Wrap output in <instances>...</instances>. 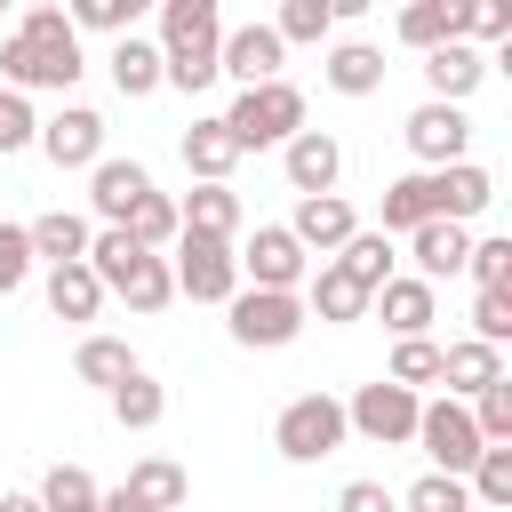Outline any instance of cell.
Returning <instances> with one entry per match:
<instances>
[{"mask_svg":"<svg viewBox=\"0 0 512 512\" xmlns=\"http://www.w3.org/2000/svg\"><path fill=\"white\" fill-rule=\"evenodd\" d=\"M80 72H88V56H80V32L64 8H24V24L0 40V88H16V96H32V88L64 96Z\"/></svg>","mask_w":512,"mask_h":512,"instance_id":"cell-1","label":"cell"},{"mask_svg":"<svg viewBox=\"0 0 512 512\" xmlns=\"http://www.w3.org/2000/svg\"><path fill=\"white\" fill-rule=\"evenodd\" d=\"M216 40H224V0H160V88H216Z\"/></svg>","mask_w":512,"mask_h":512,"instance_id":"cell-2","label":"cell"},{"mask_svg":"<svg viewBox=\"0 0 512 512\" xmlns=\"http://www.w3.org/2000/svg\"><path fill=\"white\" fill-rule=\"evenodd\" d=\"M88 272H96V280H104V296H120L136 320H152V312H168V304H176V272H168V256H160V248H136L120 224L88 232Z\"/></svg>","mask_w":512,"mask_h":512,"instance_id":"cell-3","label":"cell"},{"mask_svg":"<svg viewBox=\"0 0 512 512\" xmlns=\"http://www.w3.org/2000/svg\"><path fill=\"white\" fill-rule=\"evenodd\" d=\"M224 312H232L224 328H232V344H240V352H280V344H296V336H304V320H312L296 288H232V304H224Z\"/></svg>","mask_w":512,"mask_h":512,"instance_id":"cell-4","label":"cell"},{"mask_svg":"<svg viewBox=\"0 0 512 512\" xmlns=\"http://www.w3.org/2000/svg\"><path fill=\"white\" fill-rule=\"evenodd\" d=\"M352 440V424H344V400L336 392H296L280 416H272V448L288 456V464H320V456H336Z\"/></svg>","mask_w":512,"mask_h":512,"instance_id":"cell-5","label":"cell"},{"mask_svg":"<svg viewBox=\"0 0 512 512\" xmlns=\"http://www.w3.org/2000/svg\"><path fill=\"white\" fill-rule=\"evenodd\" d=\"M224 128H232V144H240V152L288 144V136L304 128V88H288V80H256V88H240V96H232Z\"/></svg>","mask_w":512,"mask_h":512,"instance_id":"cell-6","label":"cell"},{"mask_svg":"<svg viewBox=\"0 0 512 512\" xmlns=\"http://www.w3.org/2000/svg\"><path fill=\"white\" fill-rule=\"evenodd\" d=\"M168 272H176V296H192V304H232V288H240V256L216 232H176Z\"/></svg>","mask_w":512,"mask_h":512,"instance_id":"cell-7","label":"cell"},{"mask_svg":"<svg viewBox=\"0 0 512 512\" xmlns=\"http://www.w3.org/2000/svg\"><path fill=\"white\" fill-rule=\"evenodd\" d=\"M416 392L408 384H392V376H376V384H360L352 400H344V424L368 440V448H408L416 440Z\"/></svg>","mask_w":512,"mask_h":512,"instance_id":"cell-8","label":"cell"},{"mask_svg":"<svg viewBox=\"0 0 512 512\" xmlns=\"http://www.w3.org/2000/svg\"><path fill=\"white\" fill-rule=\"evenodd\" d=\"M416 448L432 456V472H456V480H464L488 440H480V424H472L464 400H424V408H416Z\"/></svg>","mask_w":512,"mask_h":512,"instance_id":"cell-9","label":"cell"},{"mask_svg":"<svg viewBox=\"0 0 512 512\" xmlns=\"http://www.w3.org/2000/svg\"><path fill=\"white\" fill-rule=\"evenodd\" d=\"M232 256H240V288H304V272H312V256L296 248L288 224H256L248 240H232Z\"/></svg>","mask_w":512,"mask_h":512,"instance_id":"cell-10","label":"cell"},{"mask_svg":"<svg viewBox=\"0 0 512 512\" xmlns=\"http://www.w3.org/2000/svg\"><path fill=\"white\" fill-rule=\"evenodd\" d=\"M400 136H408L416 168H448V160H464V152H472V120H464V104H432V96L400 120Z\"/></svg>","mask_w":512,"mask_h":512,"instance_id":"cell-11","label":"cell"},{"mask_svg":"<svg viewBox=\"0 0 512 512\" xmlns=\"http://www.w3.org/2000/svg\"><path fill=\"white\" fill-rule=\"evenodd\" d=\"M56 168H96L104 160V112H88V104H64L56 120H40V136H32Z\"/></svg>","mask_w":512,"mask_h":512,"instance_id":"cell-12","label":"cell"},{"mask_svg":"<svg viewBox=\"0 0 512 512\" xmlns=\"http://www.w3.org/2000/svg\"><path fill=\"white\" fill-rule=\"evenodd\" d=\"M280 168H288V192H296V200H304V192H336L344 144H336L328 128H296V136L280 144Z\"/></svg>","mask_w":512,"mask_h":512,"instance_id":"cell-13","label":"cell"},{"mask_svg":"<svg viewBox=\"0 0 512 512\" xmlns=\"http://www.w3.org/2000/svg\"><path fill=\"white\" fill-rule=\"evenodd\" d=\"M288 232H296V248H304V256H312V248H320V256H336V248L360 232V216H352V200H344V192H304V200H296V216H288Z\"/></svg>","mask_w":512,"mask_h":512,"instance_id":"cell-14","label":"cell"},{"mask_svg":"<svg viewBox=\"0 0 512 512\" xmlns=\"http://www.w3.org/2000/svg\"><path fill=\"white\" fill-rule=\"evenodd\" d=\"M280 32L272 24H240V32H224L216 40V72H232L240 88H256V80H280Z\"/></svg>","mask_w":512,"mask_h":512,"instance_id":"cell-15","label":"cell"},{"mask_svg":"<svg viewBox=\"0 0 512 512\" xmlns=\"http://www.w3.org/2000/svg\"><path fill=\"white\" fill-rule=\"evenodd\" d=\"M480 80H488V48H472V40L424 48V88H432V104H464Z\"/></svg>","mask_w":512,"mask_h":512,"instance_id":"cell-16","label":"cell"},{"mask_svg":"<svg viewBox=\"0 0 512 512\" xmlns=\"http://www.w3.org/2000/svg\"><path fill=\"white\" fill-rule=\"evenodd\" d=\"M488 200H496V176H488L480 160H448V168H432V216L472 224V216H488Z\"/></svg>","mask_w":512,"mask_h":512,"instance_id":"cell-17","label":"cell"},{"mask_svg":"<svg viewBox=\"0 0 512 512\" xmlns=\"http://www.w3.org/2000/svg\"><path fill=\"white\" fill-rule=\"evenodd\" d=\"M144 192H152V168H144V160H112V152H104V160L88 168V208H96L104 224H128V208H136Z\"/></svg>","mask_w":512,"mask_h":512,"instance_id":"cell-18","label":"cell"},{"mask_svg":"<svg viewBox=\"0 0 512 512\" xmlns=\"http://www.w3.org/2000/svg\"><path fill=\"white\" fill-rule=\"evenodd\" d=\"M408 256H416V280H456V272H464V256H472V224L432 216V224H416V232H408Z\"/></svg>","mask_w":512,"mask_h":512,"instance_id":"cell-19","label":"cell"},{"mask_svg":"<svg viewBox=\"0 0 512 512\" xmlns=\"http://www.w3.org/2000/svg\"><path fill=\"white\" fill-rule=\"evenodd\" d=\"M368 304L384 312V328H392V336H424V328L440 320V296H432V280H416V272H392Z\"/></svg>","mask_w":512,"mask_h":512,"instance_id":"cell-20","label":"cell"},{"mask_svg":"<svg viewBox=\"0 0 512 512\" xmlns=\"http://www.w3.org/2000/svg\"><path fill=\"white\" fill-rule=\"evenodd\" d=\"M320 80H328L336 96H376V88H384V48H376V40H328Z\"/></svg>","mask_w":512,"mask_h":512,"instance_id":"cell-21","label":"cell"},{"mask_svg":"<svg viewBox=\"0 0 512 512\" xmlns=\"http://www.w3.org/2000/svg\"><path fill=\"white\" fill-rule=\"evenodd\" d=\"M296 296H304V312H312V320H336V328L368 312V288H360V280H344L328 256H312V272H304V288H296Z\"/></svg>","mask_w":512,"mask_h":512,"instance_id":"cell-22","label":"cell"},{"mask_svg":"<svg viewBox=\"0 0 512 512\" xmlns=\"http://www.w3.org/2000/svg\"><path fill=\"white\" fill-rule=\"evenodd\" d=\"M496 376H504V352H496V344H480V336L440 344V384H448V400H472V392H488Z\"/></svg>","mask_w":512,"mask_h":512,"instance_id":"cell-23","label":"cell"},{"mask_svg":"<svg viewBox=\"0 0 512 512\" xmlns=\"http://www.w3.org/2000/svg\"><path fill=\"white\" fill-rule=\"evenodd\" d=\"M184 168H192L200 184H232V168H240V144H232V128H224V112L184 128Z\"/></svg>","mask_w":512,"mask_h":512,"instance_id":"cell-24","label":"cell"},{"mask_svg":"<svg viewBox=\"0 0 512 512\" xmlns=\"http://www.w3.org/2000/svg\"><path fill=\"white\" fill-rule=\"evenodd\" d=\"M176 224H184V232L240 240V192H232V184H192V192L176 200Z\"/></svg>","mask_w":512,"mask_h":512,"instance_id":"cell-25","label":"cell"},{"mask_svg":"<svg viewBox=\"0 0 512 512\" xmlns=\"http://www.w3.org/2000/svg\"><path fill=\"white\" fill-rule=\"evenodd\" d=\"M88 232H96V224H88V216H72V208H48V216H32V224H24V240H32V256H40V264H80V256H88Z\"/></svg>","mask_w":512,"mask_h":512,"instance_id":"cell-26","label":"cell"},{"mask_svg":"<svg viewBox=\"0 0 512 512\" xmlns=\"http://www.w3.org/2000/svg\"><path fill=\"white\" fill-rule=\"evenodd\" d=\"M48 312L56 320H96L104 312V280L88 272V256L80 264H48Z\"/></svg>","mask_w":512,"mask_h":512,"instance_id":"cell-27","label":"cell"},{"mask_svg":"<svg viewBox=\"0 0 512 512\" xmlns=\"http://www.w3.org/2000/svg\"><path fill=\"white\" fill-rule=\"evenodd\" d=\"M144 512H176V504H192V480H184V464H168V456H144V464H128V480H120Z\"/></svg>","mask_w":512,"mask_h":512,"instance_id":"cell-28","label":"cell"},{"mask_svg":"<svg viewBox=\"0 0 512 512\" xmlns=\"http://www.w3.org/2000/svg\"><path fill=\"white\" fill-rule=\"evenodd\" d=\"M416 224H432V168H408V176L384 184V232L408 240Z\"/></svg>","mask_w":512,"mask_h":512,"instance_id":"cell-29","label":"cell"},{"mask_svg":"<svg viewBox=\"0 0 512 512\" xmlns=\"http://www.w3.org/2000/svg\"><path fill=\"white\" fill-rule=\"evenodd\" d=\"M104 400H112V424H120V432H152V424L168 416V384H152L144 368H136V376H120Z\"/></svg>","mask_w":512,"mask_h":512,"instance_id":"cell-30","label":"cell"},{"mask_svg":"<svg viewBox=\"0 0 512 512\" xmlns=\"http://www.w3.org/2000/svg\"><path fill=\"white\" fill-rule=\"evenodd\" d=\"M104 64H112V88H120V96H152V88H160V40H136V32H120Z\"/></svg>","mask_w":512,"mask_h":512,"instance_id":"cell-31","label":"cell"},{"mask_svg":"<svg viewBox=\"0 0 512 512\" xmlns=\"http://www.w3.org/2000/svg\"><path fill=\"white\" fill-rule=\"evenodd\" d=\"M328 264H336L344 280H360V288L376 296V288L392 280V232H352V240H344V248H336Z\"/></svg>","mask_w":512,"mask_h":512,"instance_id":"cell-32","label":"cell"},{"mask_svg":"<svg viewBox=\"0 0 512 512\" xmlns=\"http://www.w3.org/2000/svg\"><path fill=\"white\" fill-rule=\"evenodd\" d=\"M464 488H472V504H480V512H512V440H488V448L472 456Z\"/></svg>","mask_w":512,"mask_h":512,"instance_id":"cell-33","label":"cell"},{"mask_svg":"<svg viewBox=\"0 0 512 512\" xmlns=\"http://www.w3.org/2000/svg\"><path fill=\"white\" fill-rule=\"evenodd\" d=\"M72 376H80V384H96V392H112L120 376H136V352H128L120 336H80V352H72Z\"/></svg>","mask_w":512,"mask_h":512,"instance_id":"cell-34","label":"cell"},{"mask_svg":"<svg viewBox=\"0 0 512 512\" xmlns=\"http://www.w3.org/2000/svg\"><path fill=\"white\" fill-rule=\"evenodd\" d=\"M32 496H40V512H104V488L88 480V464H48V480Z\"/></svg>","mask_w":512,"mask_h":512,"instance_id":"cell-35","label":"cell"},{"mask_svg":"<svg viewBox=\"0 0 512 512\" xmlns=\"http://www.w3.org/2000/svg\"><path fill=\"white\" fill-rule=\"evenodd\" d=\"M456 40V0H400V48H440Z\"/></svg>","mask_w":512,"mask_h":512,"instance_id":"cell-36","label":"cell"},{"mask_svg":"<svg viewBox=\"0 0 512 512\" xmlns=\"http://www.w3.org/2000/svg\"><path fill=\"white\" fill-rule=\"evenodd\" d=\"M120 232H128L136 248H176V232H184V224H176V200H168V192L152 184V192H144V200L128 208V224H120Z\"/></svg>","mask_w":512,"mask_h":512,"instance_id":"cell-37","label":"cell"},{"mask_svg":"<svg viewBox=\"0 0 512 512\" xmlns=\"http://www.w3.org/2000/svg\"><path fill=\"white\" fill-rule=\"evenodd\" d=\"M272 32H280V48H328V8L320 0H280V16H272Z\"/></svg>","mask_w":512,"mask_h":512,"instance_id":"cell-38","label":"cell"},{"mask_svg":"<svg viewBox=\"0 0 512 512\" xmlns=\"http://www.w3.org/2000/svg\"><path fill=\"white\" fill-rule=\"evenodd\" d=\"M400 512H480V504H472V488L456 472H424V480H408Z\"/></svg>","mask_w":512,"mask_h":512,"instance_id":"cell-39","label":"cell"},{"mask_svg":"<svg viewBox=\"0 0 512 512\" xmlns=\"http://www.w3.org/2000/svg\"><path fill=\"white\" fill-rule=\"evenodd\" d=\"M384 376L408 384V392H416V384H440V344H432V336H392V368H384Z\"/></svg>","mask_w":512,"mask_h":512,"instance_id":"cell-40","label":"cell"},{"mask_svg":"<svg viewBox=\"0 0 512 512\" xmlns=\"http://www.w3.org/2000/svg\"><path fill=\"white\" fill-rule=\"evenodd\" d=\"M456 40H472V48L512 40V0H456Z\"/></svg>","mask_w":512,"mask_h":512,"instance_id":"cell-41","label":"cell"},{"mask_svg":"<svg viewBox=\"0 0 512 512\" xmlns=\"http://www.w3.org/2000/svg\"><path fill=\"white\" fill-rule=\"evenodd\" d=\"M464 272H472L480 288H512V232H488V240H472Z\"/></svg>","mask_w":512,"mask_h":512,"instance_id":"cell-42","label":"cell"},{"mask_svg":"<svg viewBox=\"0 0 512 512\" xmlns=\"http://www.w3.org/2000/svg\"><path fill=\"white\" fill-rule=\"evenodd\" d=\"M472 336L496 344V352L512 344V288H480V296H472Z\"/></svg>","mask_w":512,"mask_h":512,"instance_id":"cell-43","label":"cell"},{"mask_svg":"<svg viewBox=\"0 0 512 512\" xmlns=\"http://www.w3.org/2000/svg\"><path fill=\"white\" fill-rule=\"evenodd\" d=\"M464 408H472L480 440H512V376H496V384H488V392H472Z\"/></svg>","mask_w":512,"mask_h":512,"instance_id":"cell-44","label":"cell"},{"mask_svg":"<svg viewBox=\"0 0 512 512\" xmlns=\"http://www.w3.org/2000/svg\"><path fill=\"white\" fill-rule=\"evenodd\" d=\"M32 264H40V256H32L24 224H8V216H0V296H16V288L32 280Z\"/></svg>","mask_w":512,"mask_h":512,"instance_id":"cell-45","label":"cell"},{"mask_svg":"<svg viewBox=\"0 0 512 512\" xmlns=\"http://www.w3.org/2000/svg\"><path fill=\"white\" fill-rule=\"evenodd\" d=\"M40 136V120H32V104L16 96V88H0V152H24Z\"/></svg>","mask_w":512,"mask_h":512,"instance_id":"cell-46","label":"cell"},{"mask_svg":"<svg viewBox=\"0 0 512 512\" xmlns=\"http://www.w3.org/2000/svg\"><path fill=\"white\" fill-rule=\"evenodd\" d=\"M336 512H400V496H392L384 480H344V496H336Z\"/></svg>","mask_w":512,"mask_h":512,"instance_id":"cell-47","label":"cell"},{"mask_svg":"<svg viewBox=\"0 0 512 512\" xmlns=\"http://www.w3.org/2000/svg\"><path fill=\"white\" fill-rule=\"evenodd\" d=\"M104 8H112V40H120V32H136V16L160 8V0H104Z\"/></svg>","mask_w":512,"mask_h":512,"instance_id":"cell-48","label":"cell"},{"mask_svg":"<svg viewBox=\"0 0 512 512\" xmlns=\"http://www.w3.org/2000/svg\"><path fill=\"white\" fill-rule=\"evenodd\" d=\"M320 8H328V24H352V16H368L376 0H320Z\"/></svg>","mask_w":512,"mask_h":512,"instance_id":"cell-49","label":"cell"},{"mask_svg":"<svg viewBox=\"0 0 512 512\" xmlns=\"http://www.w3.org/2000/svg\"><path fill=\"white\" fill-rule=\"evenodd\" d=\"M0 512H40V496H32V488H8V496H0Z\"/></svg>","mask_w":512,"mask_h":512,"instance_id":"cell-50","label":"cell"},{"mask_svg":"<svg viewBox=\"0 0 512 512\" xmlns=\"http://www.w3.org/2000/svg\"><path fill=\"white\" fill-rule=\"evenodd\" d=\"M104 512H144V504H136L128 488H104Z\"/></svg>","mask_w":512,"mask_h":512,"instance_id":"cell-51","label":"cell"},{"mask_svg":"<svg viewBox=\"0 0 512 512\" xmlns=\"http://www.w3.org/2000/svg\"><path fill=\"white\" fill-rule=\"evenodd\" d=\"M24 8H64V0H24Z\"/></svg>","mask_w":512,"mask_h":512,"instance_id":"cell-52","label":"cell"},{"mask_svg":"<svg viewBox=\"0 0 512 512\" xmlns=\"http://www.w3.org/2000/svg\"><path fill=\"white\" fill-rule=\"evenodd\" d=\"M176 512H184V504H176Z\"/></svg>","mask_w":512,"mask_h":512,"instance_id":"cell-53","label":"cell"},{"mask_svg":"<svg viewBox=\"0 0 512 512\" xmlns=\"http://www.w3.org/2000/svg\"><path fill=\"white\" fill-rule=\"evenodd\" d=\"M0 8H8V0H0Z\"/></svg>","mask_w":512,"mask_h":512,"instance_id":"cell-54","label":"cell"}]
</instances>
